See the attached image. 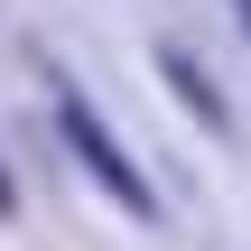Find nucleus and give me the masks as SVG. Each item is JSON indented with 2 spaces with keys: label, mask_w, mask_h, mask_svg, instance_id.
<instances>
[{
  "label": "nucleus",
  "mask_w": 251,
  "mask_h": 251,
  "mask_svg": "<svg viewBox=\"0 0 251 251\" xmlns=\"http://www.w3.org/2000/svg\"><path fill=\"white\" fill-rule=\"evenodd\" d=\"M56 130H65V149H75V158H84V168L102 177V196H121V214H158L149 177H140V168L121 158V140L102 130V112H93V102H84V93H75L65 75H56Z\"/></svg>",
  "instance_id": "1"
},
{
  "label": "nucleus",
  "mask_w": 251,
  "mask_h": 251,
  "mask_svg": "<svg viewBox=\"0 0 251 251\" xmlns=\"http://www.w3.org/2000/svg\"><path fill=\"white\" fill-rule=\"evenodd\" d=\"M9 205H19V196H9V168H0V214H9Z\"/></svg>",
  "instance_id": "3"
},
{
  "label": "nucleus",
  "mask_w": 251,
  "mask_h": 251,
  "mask_svg": "<svg viewBox=\"0 0 251 251\" xmlns=\"http://www.w3.org/2000/svg\"><path fill=\"white\" fill-rule=\"evenodd\" d=\"M158 65H168V84H177V93H186V102H196V112H205V121H214V130H224V121H233V112H224V93H214V84H205V75H196V56H186V47H158Z\"/></svg>",
  "instance_id": "2"
}]
</instances>
